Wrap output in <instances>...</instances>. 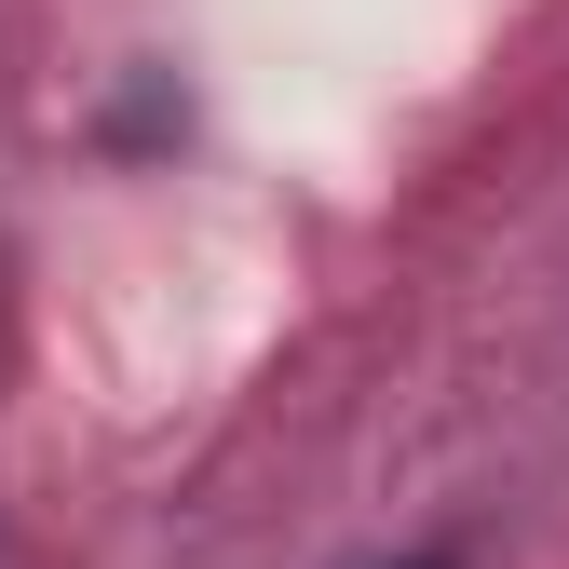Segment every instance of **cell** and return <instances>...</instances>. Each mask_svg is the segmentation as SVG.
Instances as JSON below:
<instances>
[{
    "label": "cell",
    "instance_id": "cell-1",
    "mask_svg": "<svg viewBox=\"0 0 569 569\" xmlns=\"http://www.w3.org/2000/svg\"><path fill=\"white\" fill-rule=\"evenodd\" d=\"M367 569H475L461 542H393V556H367Z\"/></svg>",
    "mask_w": 569,
    "mask_h": 569
}]
</instances>
